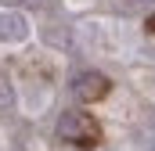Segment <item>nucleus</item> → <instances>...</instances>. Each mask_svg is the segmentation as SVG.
<instances>
[{"instance_id":"obj_1","label":"nucleus","mask_w":155,"mask_h":151,"mask_svg":"<svg viewBox=\"0 0 155 151\" xmlns=\"http://www.w3.org/2000/svg\"><path fill=\"white\" fill-rule=\"evenodd\" d=\"M58 137H61V140H72V144H94V140L101 137V130H97V122H94L90 115L65 112L58 119Z\"/></svg>"},{"instance_id":"obj_2","label":"nucleus","mask_w":155,"mask_h":151,"mask_svg":"<svg viewBox=\"0 0 155 151\" xmlns=\"http://www.w3.org/2000/svg\"><path fill=\"white\" fill-rule=\"evenodd\" d=\"M72 94H76L79 101H101L108 94V79L101 72H79L72 79Z\"/></svg>"},{"instance_id":"obj_3","label":"nucleus","mask_w":155,"mask_h":151,"mask_svg":"<svg viewBox=\"0 0 155 151\" xmlns=\"http://www.w3.org/2000/svg\"><path fill=\"white\" fill-rule=\"evenodd\" d=\"M29 36V22L22 11H0V43H22Z\"/></svg>"},{"instance_id":"obj_4","label":"nucleus","mask_w":155,"mask_h":151,"mask_svg":"<svg viewBox=\"0 0 155 151\" xmlns=\"http://www.w3.org/2000/svg\"><path fill=\"white\" fill-rule=\"evenodd\" d=\"M11 101H15V94H11V86L0 79V108H11Z\"/></svg>"},{"instance_id":"obj_5","label":"nucleus","mask_w":155,"mask_h":151,"mask_svg":"<svg viewBox=\"0 0 155 151\" xmlns=\"http://www.w3.org/2000/svg\"><path fill=\"white\" fill-rule=\"evenodd\" d=\"M148 29H152V33H155V14H152V18H148Z\"/></svg>"}]
</instances>
